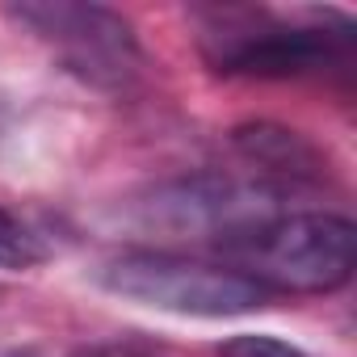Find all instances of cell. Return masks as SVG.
<instances>
[{
    "instance_id": "cell-1",
    "label": "cell",
    "mask_w": 357,
    "mask_h": 357,
    "mask_svg": "<svg viewBox=\"0 0 357 357\" xmlns=\"http://www.w3.org/2000/svg\"><path fill=\"white\" fill-rule=\"evenodd\" d=\"M357 231L340 215H269L265 223L227 240L248 278L265 290L328 294L353 273ZM240 269V273H244Z\"/></svg>"
},
{
    "instance_id": "cell-2",
    "label": "cell",
    "mask_w": 357,
    "mask_h": 357,
    "mask_svg": "<svg viewBox=\"0 0 357 357\" xmlns=\"http://www.w3.org/2000/svg\"><path fill=\"white\" fill-rule=\"evenodd\" d=\"M202 55L236 76H307L328 68L349 47V26L282 22L265 9H211L202 17Z\"/></svg>"
},
{
    "instance_id": "cell-3",
    "label": "cell",
    "mask_w": 357,
    "mask_h": 357,
    "mask_svg": "<svg viewBox=\"0 0 357 357\" xmlns=\"http://www.w3.org/2000/svg\"><path fill=\"white\" fill-rule=\"evenodd\" d=\"M101 286L118 298L172 311V315H248L269 303V290L248 273L206 261H185L168 252H122L101 269Z\"/></svg>"
},
{
    "instance_id": "cell-4",
    "label": "cell",
    "mask_w": 357,
    "mask_h": 357,
    "mask_svg": "<svg viewBox=\"0 0 357 357\" xmlns=\"http://www.w3.org/2000/svg\"><path fill=\"white\" fill-rule=\"evenodd\" d=\"M26 30H34L55 55L84 80L101 89H122L135 80L143 55L135 43L130 22L101 5H68V0H43V5L9 9Z\"/></svg>"
},
{
    "instance_id": "cell-5",
    "label": "cell",
    "mask_w": 357,
    "mask_h": 357,
    "mask_svg": "<svg viewBox=\"0 0 357 357\" xmlns=\"http://www.w3.org/2000/svg\"><path fill=\"white\" fill-rule=\"evenodd\" d=\"M240 147L248 160L257 164H269L278 172H307L311 168V151L298 143L294 130H278V126H244L240 135Z\"/></svg>"
},
{
    "instance_id": "cell-6",
    "label": "cell",
    "mask_w": 357,
    "mask_h": 357,
    "mask_svg": "<svg viewBox=\"0 0 357 357\" xmlns=\"http://www.w3.org/2000/svg\"><path fill=\"white\" fill-rule=\"evenodd\" d=\"M43 261V248H38V240L0 206V265L5 269H30V265H38Z\"/></svg>"
},
{
    "instance_id": "cell-7",
    "label": "cell",
    "mask_w": 357,
    "mask_h": 357,
    "mask_svg": "<svg viewBox=\"0 0 357 357\" xmlns=\"http://www.w3.org/2000/svg\"><path fill=\"white\" fill-rule=\"evenodd\" d=\"M219 357H307V353H298L294 344H286V340H278V336L244 332V336H231V340L219 349Z\"/></svg>"
}]
</instances>
